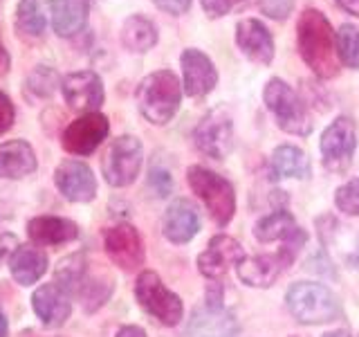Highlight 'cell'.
<instances>
[{"label": "cell", "mask_w": 359, "mask_h": 337, "mask_svg": "<svg viewBox=\"0 0 359 337\" xmlns=\"http://www.w3.org/2000/svg\"><path fill=\"white\" fill-rule=\"evenodd\" d=\"M243 245L231 239V236H213L209 241L207 250L198 256V270L209 279H218L227 275L231 265H238L245 261Z\"/></svg>", "instance_id": "cell-14"}, {"label": "cell", "mask_w": 359, "mask_h": 337, "mask_svg": "<svg viewBox=\"0 0 359 337\" xmlns=\"http://www.w3.org/2000/svg\"><path fill=\"white\" fill-rule=\"evenodd\" d=\"M142 162H144L142 142L135 135H121V138L112 140L104 162H101V168H104L108 185L126 187L135 183V178L140 176Z\"/></svg>", "instance_id": "cell-7"}, {"label": "cell", "mask_w": 359, "mask_h": 337, "mask_svg": "<svg viewBox=\"0 0 359 337\" xmlns=\"http://www.w3.org/2000/svg\"><path fill=\"white\" fill-rule=\"evenodd\" d=\"M135 297H137L140 306L153 315V317L164 324V326H177L182 322L184 306L182 299H180L175 292L168 290L162 279L157 277L151 270H146L137 277V284H135Z\"/></svg>", "instance_id": "cell-6"}, {"label": "cell", "mask_w": 359, "mask_h": 337, "mask_svg": "<svg viewBox=\"0 0 359 337\" xmlns=\"http://www.w3.org/2000/svg\"><path fill=\"white\" fill-rule=\"evenodd\" d=\"M153 3L157 9H162L171 16H182L191 7V0H153Z\"/></svg>", "instance_id": "cell-35"}, {"label": "cell", "mask_w": 359, "mask_h": 337, "mask_svg": "<svg viewBox=\"0 0 359 337\" xmlns=\"http://www.w3.org/2000/svg\"><path fill=\"white\" fill-rule=\"evenodd\" d=\"M182 65V90L189 97H205L218 84V72L211 59L196 48H189L180 56Z\"/></svg>", "instance_id": "cell-12"}, {"label": "cell", "mask_w": 359, "mask_h": 337, "mask_svg": "<svg viewBox=\"0 0 359 337\" xmlns=\"http://www.w3.org/2000/svg\"><path fill=\"white\" fill-rule=\"evenodd\" d=\"M121 43H123V48L135 52V54L149 52L155 48V43H157V27L153 25V20H149L146 16L135 14L123 22Z\"/></svg>", "instance_id": "cell-25"}, {"label": "cell", "mask_w": 359, "mask_h": 337, "mask_svg": "<svg viewBox=\"0 0 359 337\" xmlns=\"http://www.w3.org/2000/svg\"><path fill=\"white\" fill-rule=\"evenodd\" d=\"M9 270L20 286H32L48 270V256L34 245H18L9 256Z\"/></svg>", "instance_id": "cell-22"}, {"label": "cell", "mask_w": 359, "mask_h": 337, "mask_svg": "<svg viewBox=\"0 0 359 337\" xmlns=\"http://www.w3.org/2000/svg\"><path fill=\"white\" fill-rule=\"evenodd\" d=\"M189 185L194 194L205 202L207 211L218 225H227L233 218L236 211V194L229 180L213 173L211 168H205L200 164L189 166Z\"/></svg>", "instance_id": "cell-5"}, {"label": "cell", "mask_w": 359, "mask_h": 337, "mask_svg": "<svg viewBox=\"0 0 359 337\" xmlns=\"http://www.w3.org/2000/svg\"><path fill=\"white\" fill-rule=\"evenodd\" d=\"M334 202L344 213H351V216H359V178L346 183L344 187L337 189Z\"/></svg>", "instance_id": "cell-31"}, {"label": "cell", "mask_w": 359, "mask_h": 337, "mask_svg": "<svg viewBox=\"0 0 359 337\" xmlns=\"http://www.w3.org/2000/svg\"><path fill=\"white\" fill-rule=\"evenodd\" d=\"M117 337H146V333L140 326H123V329H119Z\"/></svg>", "instance_id": "cell-39"}, {"label": "cell", "mask_w": 359, "mask_h": 337, "mask_svg": "<svg viewBox=\"0 0 359 337\" xmlns=\"http://www.w3.org/2000/svg\"><path fill=\"white\" fill-rule=\"evenodd\" d=\"M7 331H9L7 319H5V315L0 312V337H7Z\"/></svg>", "instance_id": "cell-41"}, {"label": "cell", "mask_w": 359, "mask_h": 337, "mask_svg": "<svg viewBox=\"0 0 359 337\" xmlns=\"http://www.w3.org/2000/svg\"><path fill=\"white\" fill-rule=\"evenodd\" d=\"M231 3H245V0H231Z\"/></svg>", "instance_id": "cell-43"}, {"label": "cell", "mask_w": 359, "mask_h": 337, "mask_svg": "<svg viewBox=\"0 0 359 337\" xmlns=\"http://www.w3.org/2000/svg\"><path fill=\"white\" fill-rule=\"evenodd\" d=\"M357 149V128L351 117H337L321 135L323 166L332 173H346Z\"/></svg>", "instance_id": "cell-8"}, {"label": "cell", "mask_w": 359, "mask_h": 337, "mask_svg": "<svg viewBox=\"0 0 359 337\" xmlns=\"http://www.w3.org/2000/svg\"><path fill=\"white\" fill-rule=\"evenodd\" d=\"M263 99L267 110L272 112L278 128L285 131L290 135H299V138H306L312 133V124L308 117V108L303 104V99L292 90L283 79H269L265 90H263Z\"/></svg>", "instance_id": "cell-3"}, {"label": "cell", "mask_w": 359, "mask_h": 337, "mask_svg": "<svg viewBox=\"0 0 359 337\" xmlns=\"http://www.w3.org/2000/svg\"><path fill=\"white\" fill-rule=\"evenodd\" d=\"M285 299L290 312L301 324H328L339 317V301L321 284H292Z\"/></svg>", "instance_id": "cell-4"}, {"label": "cell", "mask_w": 359, "mask_h": 337, "mask_svg": "<svg viewBox=\"0 0 359 337\" xmlns=\"http://www.w3.org/2000/svg\"><path fill=\"white\" fill-rule=\"evenodd\" d=\"M90 0H52V27L59 37H74L88 20Z\"/></svg>", "instance_id": "cell-24"}, {"label": "cell", "mask_w": 359, "mask_h": 337, "mask_svg": "<svg viewBox=\"0 0 359 337\" xmlns=\"http://www.w3.org/2000/svg\"><path fill=\"white\" fill-rule=\"evenodd\" d=\"M297 48L301 59L319 79H332L339 72V56L330 27L323 11L308 7L297 22Z\"/></svg>", "instance_id": "cell-1"}, {"label": "cell", "mask_w": 359, "mask_h": 337, "mask_svg": "<svg viewBox=\"0 0 359 337\" xmlns=\"http://www.w3.org/2000/svg\"><path fill=\"white\" fill-rule=\"evenodd\" d=\"M63 97L67 106L79 112H95L104 104V84L93 70L72 72L63 79Z\"/></svg>", "instance_id": "cell-13"}, {"label": "cell", "mask_w": 359, "mask_h": 337, "mask_svg": "<svg viewBox=\"0 0 359 337\" xmlns=\"http://www.w3.org/2000/svg\"><path fill=\"white\" fill-rule=\"evenodd\" d=\"M56 187L72 202H90L97 196V180L90 166L76 160H65L54 173Z\"/></svg>", "instance_id": "cell-16"}, {"label": "cell", "mask_w": 359, "mask_h": 337, "mask_svg": "<svg viewBox=\"0 0 359 337\" xmlns=\"http://www.w3.org/2000/svg\"><path fill=\"white\" fill-rule=\"evenodd\" d=\"M7 70H9V54L3 48V43H0V77L7 74Z\"/></svg>", "instance_id": "cell-40"}, {"label": "cell", "mask_w": 359, "mask_h": 337, "mask_svg": "<svg viewBox=\"0 0 359 337\" xmlns=\"http://www.w3.org/2000/svg\"><path fill=\"white\" fill-rule=\"evenodd\" d=\"M256 239L261 243H272V241H290L294 236L301 234V230L297 227V220L292 213H287L285 209L272 211L269 216L261 218L254 227Z\"/></svg>", "instance_id": "cell-26"}, {"label": "cell", "mask_w": 359, "mask_h": 337, "mask_svg": "<svg viewBox=\"0 0 359 337\" xmlns=\"http://www.w3.org/2000/svg\"><path fill=\"white\" fill-rule=\"evenodd\" d=\"M14 117H16L14 104H11V99L5 93H0V133H7L11 128Z\"/></svg>", "instance_id": "cell-34"}, {"label": "cell", "mask_w": 359, "mask_h": 337, "mask_svg": "<svg viewBox=\"0 0 359 337\" xmlns=\"http://www.w3.org/2000/svg\"><path fill=\"white\" fill-rule=\"evenodd\" d=\"M194 142L200 153L213 160H224L233 149V119L224 108H213L194 131Z\"/></svg>", "instance_id": "cell-9"}, {"label": "cell", "mask_w": 359, "mask_h": 337, "mask_svg": "<svg viewBox=\"0 0 359 337\" xmlns=\"http://www.w3.org/2000/svg\"><path fill=\"white\" fill-rule=\"evenodd\" d=\"M16 27L29 39L43 37L45 32V11L41 0H20L16 7Z\"/></svg>", "instance_id": "cell-28"}, {"label": "cell", "mask_w": 359, "mask_h": 337, "mask_svg": "<svg viewBox=\"0 0 359 337\" xmlns=\"http://www.w3.org/2000/svg\"><path fill=\"white\" fill-rule=\"evenodd\" d=\"M292 261V256L283 250L280 254H261L254 258H245L236 270H238V279L245 286L252 288H269L280 277L283 267Z\"/></svg>", "instance_id": "cell-19"}, {"label": "cell", "mask_w": 359, "mask_h": 337, "mask_svg": "<svg viewBox=\"0 0 359 337\" xmlns=\"http://www.w3.org/2000/svg\"><path fill=\"white\" fill-rule=\"evenodd\" d=\"M187 333L189 337H233L238 333V324L229 310L222 308V303L207 301L194 310Z\"/></svg>", "instance_id": "cell-17"}, {"label": "cell", "mask_w": 359, "mask_h": 337, "mask_svg": "<svg viewBox=\"0 0 359 337\" xmlns=\"http://www.w3.org/2000/svg\"><path fill=\"white\" fill-rule=\"evenodd\" d=\"M149 187L155 191V196H168L173 189V180H171V173L166 171V168H153L149 173Z\"/></svg>", "instance_id": "cell-33"}, {"label": "cell", "mask_w": 359, "mask_h": 337, "mask_svg": "<svg viewBox=\"0 0 359 337\" xmlns=\"http://www.w3.org/2000/svg\"><path fill=\"white\" fill-rule=\"evenodd\" d=\"M334 43L339 61L351 70H359V25L344 22L339 32L334 34Z\"/></svg>", "instance_id": "cell-29"}, {"label": "cell", "mask_w": 359, "mask_h": 337, "mask_svg": "<svg viewBox=\"0 0 359 337\" xmlns=\"http://www.w3.org/2000/svg\"><path fill=\"white\" fill-rule=\"evenodd\" d=\"M29 239L36 245H63L79 236V227L67 218L59 216H39L27 225Z\"/></svg>", "instance_id": "cell-23"}, {"label": "cell", "mask_w": 359, "mask_h": 337, "mask_svg": "<svg viewBox=\"0 0 359 337\" xmlns=\"http://www.w3.org/2000/svg\"><path fill=\"white\" fill-rule=\"evenodd\" d=\"M9 247H18V245H16V239H14V236L5 234L3 239H0V261H3V258L9 254Z\"/></svg>", "instance_id": "cell-37"}, {"label": "cell", "mask_w": 359, "mask_h": 337, "mask_svg": "<svg viewBox=\"0 0 359 337\" xmlns=\"http://www.w3.org/2000/svg\"><path fill=\"white\" fill-rule=\"evenodd\" d=\"M337 5H339L341 9H346L348 14H353L359 18V0H334Z\"/></svg>", "instance_id": "cell-38"}, {"label": "cell", "mask_w": 359, "mask_h": 337, "mask_svg": "<svg viewBox=\"0 0 359 337\" xmlns=\"http://www.w3.org/2000/svg\"><path fill=\"white\" fill-rule=\"evenodd\" d=\"M104 247L112 263L121 270H135L144 263V243L140 232L128 223H119L104 232Z\"/></svg>", "instance_id": "cell-11"}, {"label": "cell", "mask_w": 359, "mask_h": 337, "mask_svg": "<svg viewBox=\"0 0 359 337\" xmlns=\"http://www.w3.org/2000/svg\"><path fill=\"white\" fill-rule=\"evenodd\" d=\"M323 337H351L346 331H332V333H328V335H323Z\"/></svg>", "instance_id": "cell-42"}, {"label": "cell", "mask_w": 359, "mask_h": 337, "mask_svg": "<svg viewBox=\"0 0 359 337\" xmlns=\"http://www.w3.org/2000/svg\"><path fill=\"white\" fill-rule=\"evenodd\" d=\"M258 7H261V11L269 18L285 20L290 16L292 7H294V0H258Z\"/></svg>", "instance_id": "cell-32"}, {"label": "cell", "mask_w": 359, "mask_h": 337, "mask_svg": "<svg viewBox=\"0 0 359 337\" xmlns=\"http://www.w3.org/2000/svg\"><path fill=\"white\" fill-rule=\"evenodd\" d=\"M200 230V213L198 207L187 198L175 200L166 209L164 216V236L171 243H189Z\"/></svg>", "instance_id": "cell-20"}, {"label": "cell", "mask_w": 359, "mask_h": 337, "mask_svg": "<svg viewBox=\"0 0 359 337\" xmlns=\"http://www.w3.org/2000/svg\"><path fill=\"white\" fill-rule=\"evenodd\" d=\"M182 104V84L171 70H157L137 86L140 112L155 126L168 124Z\"/></svg>", "instance_id": "cell-2"}, {"label": "cell", "mask_w": 359, "mask_h": 337, "mask_svg": "<svg viewBox=\"0 0 359 337\" xmlns=\"http://www.w3.org/2000/svg\"><path fill=\"white\" fill-rule=\"evenodd\" d=\"M231 0H202V9L209 18H220L231 9Z\"/></svg>", "instance_id": "cell-36"}, {"label": "cell", "mask_w": 359, "mask_h": 337, "mask_svg": "<svg viewBox=\"0 0 359 337\" xmlns=\"http://www.w3.org/2000/svg\"><path fill=\"white\" fill-rule=\"evenodd\" d=\"M272 168L278 178H308L310 176V162L306 153L299 146L280 144L274 149L272 155Z\"/></svg>", "instance_id": "cell-27"}, {"label": "cell", "mask_w": 359, "mask_h": 337, "mask_svg": "<svg viewBox=\"0 0 359 337\" xmlns=\"http://www.w3.org/2000/svg\"><path fill=\"white\" fill-rule=\"evenodd\" d=\"M236 45L254 63L269 65L274 61V37L256 18H245L236 25Z\"/></svg>", "instance_id": "cell-15"}, {"label": "cell", "mask_w": 359, "mask_h": 337, "mask_svg": "<svg viewBox=\"0 0 359 337\" xmlns=\"http://www.w3.org/2000/svg\"><path fill=\"white\" fill-rule=\"evenodd\" d=\"M32 306L34 312L39 315V319L45 326H63L65 319L70 317L72 312V301H70V292L59 284H45L41 286L32 297Z\"/></svg>", "instance_id": "cell-18"}, {"label": "cell", "mask_w": 359, "mask_h": 337, "mask_svg": "<svg viewBox=\"0 0 359 337\" xmlns=\"http://www.w3.org/2000/svg\"><path fill=\"white\" fill-rule=\"evenodd\" d=\"M36 171L34 149L22 140H11L0 144V178L18 180Z\"/></svg>", "instance_id": "cell-21"}, {"label": "cell", "mask_w": 359, "mask_h": 337, "mask_svg": "<svg viewBox=\"0 0 359 337\" xmlns=\"http://www.w3.org/2000/svg\"><path fill=\"white\" fill-rule=\"evenodd\" d=\"M110 124L101 112H86L74 119L63 133V149L74 155H90L97 146L108 138Z\"/></svg>", "instance_id": "cell-10"}, {"label": "cell", "mask_w": 359, "mask_h": 337, "mask_svg": "<svg viewBox=\"0 0 359 337\" xmlns=\"http://www.w3.org/2000/svg\"><path fill=\"white\" fill-rule=\"evenodd\" d=\"M56 81H59V77H56V72L52 70V67L48 65H39L36 70H34L27 79V86L32 93H36L41 97H48L54 93L56 88Z\"/></svg>", "instance_id": "cell-30"}]
</instances>
